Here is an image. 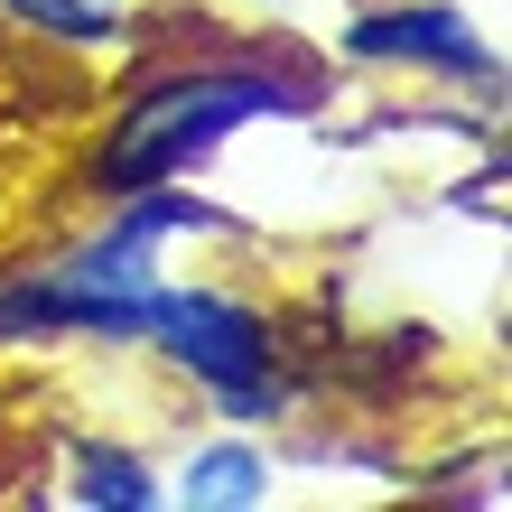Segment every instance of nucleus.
Masks as SVG:
<instances>
[{"mask_svg": "<svg viewBox=\"0 0 512 512\" xmlns=\"http://www.w3.org/2000/svg\"><path fill=\"white\" fill-rule=\"evenodd\" d=\"M289 103L298 94L270 84V75H168V84H149L103 140V196L168 187V177H187L224 131L261 122V112H289Z\"/></svg>", "mask_w": 512, "mask_h": 512, "instance_id": "1", "label": "nucleus"}, {"mask_svg": "<svg viewBox=\"0 0 512 512\" xmlns=\"http://www.w3.org/2000/svg\"><path fill=\"white\" fill-rule=\"evenodd\" d=\"M149 345L168 354L196 391H215L224 419H270L289 410V382H280V354H270V326L224 289H159L149 298Z\"/></svg>", "mask_w": 512, "mask_h": 512, "instance_id": "2", "label": "nucleus"}, {"mask_svg": "<svg viewBox=\"0 0 512 512\" xmlns=\"http://www.w3.org/2000/svg\"><path fill=\"white\" fill-rule=\"evenodd\" d=\"M354 56H373V66H438V75H466V84H494V47L475 38L457 10H438V0H419V10H373L345 28Z\"/></svg>", "mask_w": 512, "mask_h": 512, "instance_id": "3", "label": "nucleus"}, {"mask_svg": "<svg viewBox=\"0 0 512 512\" xmlns=\"http://www.w3.org/2000/svg\"><path fill=\"white\" fill-rule=\"evenodd\" d=\"M177 494L196 512H252L270 494V466H261V447H205V457H187Z\"/></svg>", "mask_w": 512, "mask_h": 512, "instance_id": "4", "label": "nucleus"}, {"mask_svg": "<svg viewBox=\"0 0 512 512\" xmlns=\"http://www.w3.org/2000/svg\"><path fill=\"white\" fill-rule=\"evenodd\" d=\"M75 503H122V512H149V503H168V494L149 485V466L131 457V447H84V457H75Z\"/></svg>", "mask_w": 512, "mask_h": 512, "instance_id": "5", "label": "nucleus"}, {"mask_svg": "<svg viewBox=\"0 0 512 512\" xmlns=\"http://www.w3.org/2000/svg\"><path fill=\"white\" fill-rule=\"evenodd\" d=\"M10 19L38 28V38H66V47L122 38V0H10Z\"/></svg>", "mask_w": 512, "mask_h": 512, "instance_id": "6", "label": "nucleus"}]
</instances>
